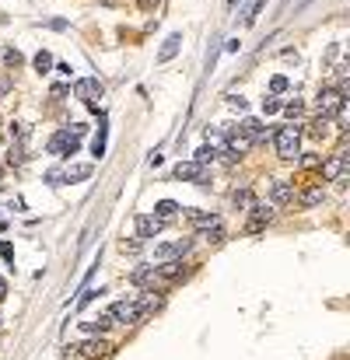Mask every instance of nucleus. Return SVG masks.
Here are the masks:
<instances>
[{"mask_svg":"<svg viewBox=\"0 0 350 360\" xmlns=\"http://www.w3.org/2000/svg\"><path fill=\"white\" fill-rule=\"evenodd\" d=\"M273 143H277V154L280 158H298V143H301V126L294 122V126H284V130H277L273 133Z\"/></svg>","mask_w":350,"mask_h":360,"instance_id":"1","label":"nucleus"},{"mask_svg":"<svg viewBox=\"0 0 350 360\" xmlns=\"http://www.w3.org/2000/svg\"><path fill=\"white\" fill-rule=\"evenodd\" d=\"M343 105H347V95H340L336 88H322L319 91V116L322 119H336L343 112Z\"/></svg>","mask_w":350,"mask_h":360,"instance_id":"2","label":"nucleus"},{"mask_svg":"<svg viewBox=\"0 0 350 360\" xmlns=\"http://www.w3.org/2000/svg\"><path fill=\"white\" fill-rule=\"evenodd\" d=\"M49 154H56V158H67V154H77V137H74L70 130H60L56 137L49 140Z\"/></svg>","mask_w":350,"mask_h":360,"instance_id":"3","label":"nucleus"},{"mask_svg":"<svg viewBox=\"0 0 350 360\" xmlns=\"http://www.w3.org/2000/svg\"><path fill=\"white\" fill-rule=\"evenodd\" d=\"M343 172H347V151L340 147L333 158L322 161V179H326V182H336V179H343Z\"/></svg>","mask_w":350,"mask_h":360,"instance_id":"4","label":"nucleus"},{"mask_svg":"<svg viewBox=\"0 0 350 360\" xmlns=\"http://www.w3.org/2000/svg\"><path fill=\"white\" fill-rule=\"evenodd\" d=\"M175 179H193V182H207V164H196V161H179L175 164V172H172Z\"/></svg>","mask_w":350,"mask_h":360,"instance_id":"5","label":"nucleus"},{"mask_svg":"<svg viewBox=\"0 0 350 360\" xmlns=\"http://www.w3.org/2000/svg\"><path fill=\"white\" fill-rule=\"evenodd\" d=\"M74 95H77L81 101H88V105H95V98L102 95V80L98 77H84L74 84Z\"/></svg>","mask_w":350,"mask_h":360,"instance_id":"6","label":"nucleus"},{"mask_svg":"<svg viewBox=\"0 0 350 360\" xmlns=\"http://www.w3.org/2000/svg\"><path fill=\"white\" fill-rule=\"evenodd\" d=\"M74 350L81 353V360H105L109 357V343H102V340H84Z\"/></svg>","mask_w":350,"mask_h":360,"instance_id":"7","label":"nucleus"},{"mask_svg":"<svg viewBox=\"0 0 350 360\" xmlns=\"http://www.w3.org/2000/svg\"><path fill=\"white\" fill-rule=\"evenodd\" d=\"M109 319H112V322H126V325H130V322H140V315H137L133 301H116V304L109 308Z\"/></svg>","mask_w":350,"mask_h":360,"instance_id":"8","label":"nucleus"},{"mask_svg":"<svg viewBox=\"0 0 350 360\" xmlns=\"http://www.w3.org/2000/svg\"><path fill=\"white\" fill-rule=\"evenodd\" d=\"M137 315H140V319H147V315H154L158 308H161V304H165V301L158 298L154 290H144V294H137Z\"/></svg>","mask_w":350,"mask_h":360,"instance_id":"9","label":"nucleus"},{"mask_svg":"<svg viewBox=\"0 0 350 360\" xmlns=\"http://www.w3.org/2000/svg\"><path fill=\"white\" fill-rule=\"evenodd\" d=\"M189 245H193V241H172V245H158L154 248V259L158 262H168V259H175V256H186V252H189Z\"/></svg>","mask_w":350,"mask_h":360,"instance_id":"10","label":"nucleus"},{"mask_svg":"<svg viewBox=\"0 0 350 360\" xmlns=\"http://www.w3.org/2000/svg\"><path fill=\"white\" fill-rule=\"evenodd\" d=\"M161 224H165V220L154 217V214H140V217H137V235H140V238H154L158 231H161Z\"/></svg>","mask_w":350,"mask_h":360,"instance_id":"11","label":"nucleus"},{"mask_svg":"<svg viewBox=\"0 0 350 360\" xmlns=\"http://www.w3.org/2000/svg\"><path fill=\"white\" fill-rule=\"evenodd\" d=\"M270 196H273V203H277V206H287V203L294 200V185H291V182H284V179H277L270 185Z\"/></svg>","mask_w":350,"mask_h":360,"instance_id":"12","label":"nucleus"},{"mask_svg":"<svg viewBox=\"0 0 350 360\" xmlns=\"http://www.w3.org/2000/svg\"><path fill=\"white\" fill-rule=\"evenodd\" d=\"M189 224L200 227V231H207V227H217L221 217H217V214H203V210H189Z\"/></svg>","mask_w":350,"mask_h":360,"instance_id":"13","label":"nucleus"},{"mask_svg":"<svg viewBox=\"0 0 350 360\" xmlns=\"http://www.w3.org/2000/svg\"><path fill=\"white\" fill-rule=\"evenodd\" d=\"M109 325H112V319H109V311H105V315H98V319H88V322H81V329H84V332H91V336H98V332H109Z\"/></svg>","mask_w":350,"mask_h":360,"instance_id":"14","label":"nucleus"},{"mask_svg":"<svg viewBox=\"0 0 350 360\" xmlns=\"http://www.w3.org/2000/svg\"><path fill=\"white\" fill-rule=\"evenodd\" d=\"M158 280V269L154 266H144V269H133L130 273V283H137V287H147V283Z\"/></svg>","mask_w":350,"mask_h":360,"instance_id":"15","label":"nucleus"},{"mask_svg":"<svg viewBox=\"0 0 350 360\" xmlns=\"http://www.w3.org/2000/svg\"><path fill=\"white\" fill-rule=\"evenodd\" d=\"M179 42H182V35H168V39H165V46H161V49H158V63L172 60L175 53H179Z\"/></svg>","mask_w":350,"mask_h":360,"instance_id":"16","label":"nucleus"},{"mask_svg":"<svg viewBox=\"0 0 350 360\" xmlns=\"http://www.w3.org/2000/svg\"><path fill=\"white\" fill-rule=\"evenodd\" d=\"M63 175H67V182H84V179H91V164H70Z\"/></svg>","mask_w":350,"mask_h":360,"instance_id":"17","label":"nucleus"},{"mask_svg":"<svg viewBox=\"0 0 350 360\" xmlns=\"http://www.w3.org/2000/svg\"><path fill=\"white\" fill-rule=\"evenodd\" d=\"M175 214H179V206H175L172 200H161V203L154 206V217H161V220H172Z\"/></svg>","mask_w":350,"mask_h":360,"instance_id":"18","label":"nucleus"},{"mask_svg":"<svg viewBox=\"0 0 350 360\" xmlns=\"http://www.w3.org/2000/svg\"><path fill=\"white\" fill-rule=\"evenodd\" d=\"M49 67H53V56H49L46 49L35 53V70H39V74H49Z\"/></svg>","mask_w":350,"mask_h":360,"instance_id":"19","label":"nucleus"},{"mask_svg":"<svg viewBox=\"0 0 350 360\" xmlns=\"http://www.w3.org/2000/svg\"><path fill=\"white\" fill-rule=\"evenodd\" d=\"M214 158H217V151H214V147H200V151L193 154L196 164H207V161H214Z\"/></svg>","mask_w":350,"mask_h":360,"instance_id":"20","label":"nucleus"},{"mask_svg":"<svg viewBox=\"0 0 350 360\" xmlns=\"http://www.w3.org/2000/svg\"><path fill=\"white\" fill-rule=\"evenodd\" d=\"M252 214H256V220H259V224L273 220V210H270V206H263V203H252Z\"/></svg>","mask_w":350,"mask_h":360,"instance_id":"21","label":"nucleus"},{"mask_svg":"<svg viewBox=\"0 0 350 360\" xmlns=\"http://www.w3.org/2000/svg\"><path fill=\"white\" fill-rule=\"evenodd\" d=\"M4 63H7L11 70H18V67H21L25 60H21V53H18V49H7V53H4Z\"/></svg>","mask_w":350,"mask_h":360,"instance_id":"22","label":"nucleus"},{"mask_svg":"<svg viewBox=\"0 0 350 360\" xmlns=\"http://www.w3.org/2000/svg\"><path fill=\"white\" fill-rule=\"evenodd\" d=\"M63 182H67V175H63L60 168H53V172H46V185H53V189H56V185H63Z\"/></svg>","mask_w":350,"mask_h":360,"instance_id":"23","label":"nucleus"},{"mask_svg":"<svg viewBox=\"0 0 350 360\" xmlns=\"http://www.w3.org/2000/svg\"><path fill=\"white\" fill-rule=\"evenodd\" d=\"M301 203H305V206H319V203H322V189H308V193L301 196Z\"/></svg>","mask_w":350,"mask_h":360,"instance_id":"24","label":"nucleus"},{"mask_svg":"<svg viewBox=\"0 0 350 360\" xmlns=\"http://www.w3.org/2000/svg\"><path fill=\"white\" fill-rule=\"evenodd\" d=\"M284 112H287L291 119H298V116L305 112V105H301V101H287V105H284Z\"/></svg>","mask_w":350,"mask_h":360,"instance_id":"25","label":"nucleus"},{"mask_svg":"<svg viewBox=\"0 0 350 360\" xmlns=\"http://www.w3.org/2000/svg\"><path fill=\"white\" fill-rule=\"evenodd\" d=\"M263 112H266V116L280 112V98H263Z\"/></svg>","mask_w":350,"mask_h":360,"instance_id":"26","label":"nucleus"},{"mask_svg":"<svg viewBox=\"0 0 350 360\" xmlns=\"http://www.w3.org/2000/svg\"><path fill=\"white\" fill-rule=\"evenodd\" d=\"M270 88H273V95H280V91H287V77H280V74H277V77L270 80Z\"/></svg>","mask_w":350,"mask_h":360,"instance_id":"27","label":"nucleus"},{"mask_svg":"<svg viewBox=\"0 0 350 360\" xmlns=\"http://www.w3.org/2000/svg\"><path fill=\"white\" fill-rule=\"evenodd\" d=\"M231 203L245 206V203H249V189H235V193H231Z\"/></svg>","mask_w":350,"mask_h":360,"instance_id":"28","label":"nucleus"},{"mask_svg":"<svg viewBox=\"0 0 350 360\" xmlns=\"http://www.w3.org/2000/svg\"><path fill=\"white\" fill-rule=\"evenodd\" d=\"M319 164H322L319 154H305V158H301V168H319Z\"/></svg>","mask_w":350,"mask_h":360,"instance_id":"29","label":"nucleus"},{"mask_svg":"<svg viewBox=\"0 0 350 360\" xmlns=\"http://www.w3.org/2000/svg\"><path fill=\"white\" fill-rule=\"evenodd\" d=\"M11 88H14V84H11V77H7V74H0V98H4Z\"/></svg>","mask_w":350,"mask_h":360,"instance_id":"30","label":"nucleus"},{"mask_svg":"<svg viewBox=\"0 0 350 360\" xmlns=\"http://www.w3.org/2000/svg\"><path fill=\"white\" fill-rule=\"evenodd\" d=\"M119 248H123V252H140V241H123Z\"/></svg>","mask_w":350,"mask_h":360,"instance_id":"31","label":"nucleus"},{"mask_svg":"<svg viewBox=\"0 0 350 360\" xmlns=\"http://www.w3.org/2000/svg\"><path fill=\"white\" fill-rule=\"evenodd\" d=\"M228 101H231L238 112H245V98H235V95H228Z\"/></svg>","mask_w":350,"mask_h":360,"instance_id":"32","label":"nucleus"},{"mask_svg":"<svg viewBox=\"0 0 350 360\" xmlns=\"http://www.w3.org/2000/svg\"><path fill=\"white\" fill-rule=\"evenodd\" d=\"M67 91H70V84H53V95H56V98H60V95H67Z\"/></svg>","mask_w":350,"mask_h":360,"instance_id":"33","label":"nucleus"},{"mask_svg":"<svg viewBox=\"0 0 350 360\" xmlns=\"http://www.w3.org/2000/svg\"><path fill=\"white\" fill-rule=\"evenodd\" d=\"M49 28H56V32H63V28H67V21H63V18H53V21H49Z\"/></svg>","mask_w":350,"mask_h":360,"instance_id":"34","label":"nucleus"},{"mask_svg":"<svg viewBox=\"0 0 350 360\" xmlns=\"http://www.w3.org/2000/svg\"><path fill=\"white\" fill-rule=\"evenodd\" d=\"M4 298H7V283L0 280V301H4Z\"/></svg>","mask_w":350,"mask_h":360,"instance_id":"35","label":"nucleus"},{"mask_svg":"<svg viewBox=\"0 0 350 360\" xmlns=\"http://www.w3.org/2000/svg\"><path fill=\"white\" fill-rule=\"evenodd\" d=\"M0 325H4V319H0Z\"/></svg>","mask_w":350,"mask_h":360,"instance_id":"36","label":"nucleus"}]
</instances>
